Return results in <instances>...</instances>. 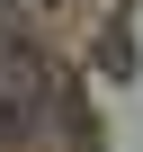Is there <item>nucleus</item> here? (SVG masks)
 Returning <instances> with one entry per match:
<instances>
[{"label":"nucleus","mask_w":143,"mask_h":152,"mask_svg":"<svg viewBox=\"0 0 143 152\" xmlns=\"http://www.w3.org/2000/svg\"><path fill=\"white\" fill-rule=\"evenodd\" d=\"M45 63L36 54H18V45H0V143H18V134H36L45 125Z\"/></svg>","instance_id":"1"}]
</instances>
